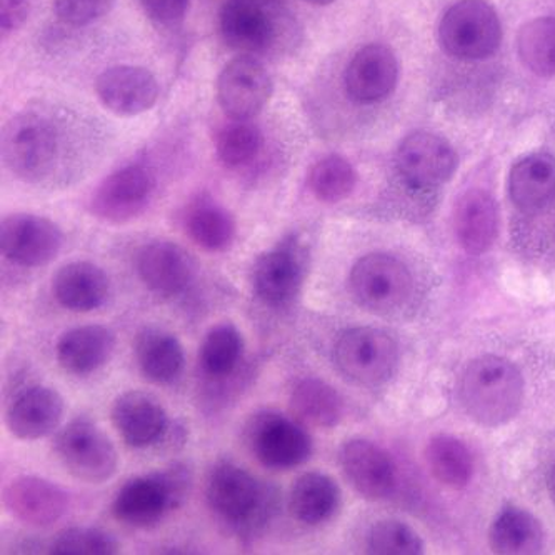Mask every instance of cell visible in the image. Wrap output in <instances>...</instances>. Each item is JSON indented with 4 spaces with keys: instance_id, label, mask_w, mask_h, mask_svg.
Wrapping results in <instances>:
<instances>
[{
    "instance_id": "6da1fadb",
    "label": "cell",
    "mask_w": 555,
    "mask_h": 555,
    "mask_svg": "<svg viewBox=\"0 0 555 555\" xmlns=\"http://www.w3.org/2000/svg\"><path fill=\"white\" fill-rule=\"evenodd\" d=\"M219 30L229 49L250 57L285 55L299 43V26L278 0H228Z\"/></svg>"
},
{
    "instance_id": "7a4b0ae2",
    "label": "cell",
    "mask_w": 555,
    "mask_h": 555,
    "mask_svg": "<svg viewBox=\"0 0 555 555\" xmlns=\"http://www.w3.org/2000/svg\"><path fill=\"white\" fill-rule=\"evenodd\" d=\"M461 397L465 411L479 424L502 426L516 417L522 405V374L507 359L482 356L465 369Z\"/></svg>"
},
{
    "instance_id": "3957f363",
    "label": "cell",
    "mask_w": 555,
    "mask_h": 555,
    "mask_svg": "<svg viewBox=\"0 0 555 555\" xmlns=\"http://www.w3.org/2000/svg\"><path fill=\"white\" fill-rule=\"evenodd\" d=\"M191 487V474L182 464L124 483L113 504V514L132 527H152L169 511L182 505Z\"/></svg>"
},
{
    "instance_id": "277c9868",
    "label": "cell",
    "mask_w": 555,
    "mask_h": 555,
    "mask_svg": "<svg viewBox=\"0 0 555 555\" xmlns=\"http://www.w3.org/2000/svg\"><path fill=\"white\" fill-rule=\"evenodd\" d=\"M214 513L238 530H254L272 514V494L253 474L232 462H219L207 482Z\"/></svg>"
},
{
    "instance_id": "5b68a950",
    "label": "cell",
    "mask_w": 555,
    "mask_h": 555,
    "mask_svg": "<svg viewBox=\"0 0 555 555\" xmlns=\"http://www.w3.org/2000/svg\"><path fill=\"white\" fill-rule=\"evenodd\" d=\"M59 138L54 124L39 114H21L5 127L2 159L22 181L36 182L48 176L57 159Z\"/></svg>"
},
{
    "instance_id": "8992f818",
    "label": "cell",
    "mask_w": 555,
    "mask_h": 555,
    "mask_svg": "<svg viewBox=\"0 0 555 555\" xmlns=\"http://www.w3.org/2000/svg\"><path fill=\"white\" fill-rule=\"evenodd\" d=\"M440 42L461 61H480L498 51L502 30L498 14L483 0H461L442 17Z\"/></svg>"
},
{
    "instance_id": "52a82bcc",
    "label": "cell",
    "mask_w": 555,
    "mask_h": 555,
    "mask_svg": "<svg viewBox=\"0 0 555 555\" xmlns=\"http://www.w3.org/2000/svg\"><path fill=\"white\" fill-rule=\"evenodd\" d=\"M55 452L76 479L102 483L116 474V448L91 418L79 417L59 433Z\"/></svg>"
},
{
    "instance_id": "ba28073f",
    "label": "cell",
    "mask_w": 555,
    "mask_h": 555,
    "mask_svg": "<svg viewBox=\"0 0 555 555\" xmlns=\"http://www.w3.org/2000/svg\"><path fill=\"white\" fill-rule=\"evenodd\" d=\"M334 359L347 379L377 386L389 379L396 369L397 344L380 328H349L337 340Z\"/></svg>"
},
{
    "instance_id": "9c48e42d",
    "label": "cell",
    "mask_w": 555,
    "mask_h": 555,
    "mask_svg": "<svg viewBox=\"0 0 555 555\" xmlns=\"http://www.w3.org/2000/svg\"><path fill=\"white\" fill-rule=\"evenodd\" d=\"M247 440L260 464L271 469H293L309 461L312 440L306 427L281 412L262 411L250 418Z\"/></svg>"
},
{
    "instance_id": "30bf717a",
    "label": "cell",
    "mask_w": 555,
    "mask_h": 555,
    "mask_svg": "<svg viewBox=\"0 0 555 555\" xmlns=\"http://www.w3.org/2000/svg\"><path fill=\"white\" fill-rule=\"evenodd\" d=\"M349 288L356 302L374 312L404 306L412 293L408 268L396 257L371 254L353 263Z\"/></svg>"
},
{
    "instance_id": "8fae6325",
    "label": "cell",
    "mask_w": 555,
    "mask_h": 555,
    "mask_svg": "<svg viewBox=\"0 0 555 555\" xmlns=\"http://www.w3.org/2000/svg\"><path fill=\"white\" fill-rule=\"evenodd\" d=\"M271 95V76L250 55L232 59L217 79V101L231 120L253 119L266 107Z\"/></svg>"
},
{
    "instance_id": "7c38bea8",
    "label": "cell",
    "mask_w": 555,
    "mask_h": 555,
    "mask_svg": "<svg viewBox=\"0 0 555 555\" xmlns=\"http://www.w3.org/2000/svg\"><path fill=\"white\" fill-rule=\"evenodd\" d=\"M64 244L61 229L33 214H14L0 224V249L12 262L24 268H40L57 257Z\"/></svg>"
},
{
    "instance_id": "4fadbf2b",
    "label": "cell",
    "mask_w": 555,
    "mask_h": 555,
    "mask_svg": "<svg viewBox=\"0 0 555 555\" xmlns=\"http://www.w3.org/2000/svg\"><path fill=\"white\" fill-rule=\"evenodd\" d=\"M454 149L430 132H415L397 149L396 166L405 184L422 191L439 188L455 170Z\"/></svg>"
},
{
    "instance_id": "5bb4252c",
    "label": "cell",
    "mask_w": 555,
    "mask_h": 555,
    "mask_svg": "<svg viewBox=\"0 0 555 555\" xmlns=\"http://www.w3.org/2000/svg\"><path fill=\"white\" fill-rule=\"evenodd\" d=\"M152 191L154 182L144 167H122L105 177L95 189L91 201L92 214L111 224H124L144 212Z\"/></svg>"
},
{
    "instance_id": "9a60e30c",
    "label": "cell",
    "mask_w": 555,
    "mask_h": 555,
    "mask_svg": "<svg viewBox=\"0 0 555 555\" xmlns=\"http://www.w3.org/2000/svg\"><path fill=\"white\" fill-rule=\"evenodd\" d=\"M95 94L107 111L120 117L147 113L159 98V83L149 70L116 65L95 80Z\"/></svg>"
},
{
    "instance_id": "2e32d148",
    "label": "cell",
    "mask_w": 555,
    "mask_h": 555,
    "mask_svg": "<svg viewBox=\"0 0 555 555\" xmlns=\"http://www.w3.org/2000/svg\"><path fill=\"white\" fill-rule=\"evenodd\" d=\"M138 271L152 293L176 296L194 281L195 262L184 247L169 241H154L139 253Z\"/></svg>"
},
{
    "instance_id": "e0dca14e",
    "label": "cell",
    "mask_w": 555,
    "mask_h": 555,
    "mask_svg": "<svg viewBox=\"0 0 555 555\" xmlns=\"http://www.w3.org/2000/svg\"><path fill=\"white\" fill-rule=\"evenodd\" d=\"M4 501L15 519L34 527L52 526L69 507V498L61 487L34 476L12 480Z\"/></svg>"
},
{
    "instance_id": "ac0fdd59",
    "label": "cell",
    "mask_w": 555,
    "mask_h": 555,
    "mask_svg": "<svg viewBox=\"0 0 555 555\" xmlns=\"http://www.w3.org/2000/svg\"><path fill=\"white\" fill-rule=\"evenodd\" d=\"M399 65L386 46L372 43L353 55L346 70V89L350 99L361 104L383 101L397 83Z\"/></svg>"
},
{
    "instance_id": "d6986e66",
    "label": "cell",
    "mask_w": 555,
    "mask_h": 555,
    "mask_svg": "<svg viewBox=\"0 0 555 555\" xmlns=\"http://www.w3.org/2000/svg\"><path fill=\"white\" fill-rule=\"evenodd\" d=\"M344 474L364 498L383 499L392 492L396 473L389 455L369 440H349L340 451Z\"/></svg>"
},
{
    "instance_id": "ffe728a7",
    "label": "cell",
    "mask_w": 555,
    "mask_h": 555,
    "mask_svg": "<svg viewBox=\"0 0 555 555\" xmlns=\"http://www.w3.org/2000/svg\"><path fill=\"white\" fill-rule=\"evenodd\" d=\"M113 424L130 448H149L166 433L167 414L155 397L132 390L114 402Z\"/></svg>"
},
{
    "instance_id": "44dd1931",
    "label": "cell",
    "mask_w": 555,
    "mask_h": 555,
    "mask_svg": "<svg viewBox=\"0 0 555 555\" xmlns=\"http://www.w3.org/2000/svg\"><path fill=\"white\" fill-rule=\"evenodd\" d=\"M257 296L269 306H284L299 294L302 262L294 247L282 246L260 254L253 268Z\"/></svg>"
},
{
    "instance_id": "7402d4cb",
    "label": "cell",
    "mask_w": 555,
    "mask_h": 555,
    "mask_svg": "<svg viewBox=\"0 0 555 555\" xmlns=\"http://www.w3.org/2000/svg\"><path fill=\"white\" fill-rule=\"evenodd\" d=\"M64 414V401L51 387L34 386L12 402L8 426L18 439L36 440L57 429Z\"/></svg>"
},
{
    "instance_id": "603a6c76",
    "label": "cell",
    "mask_w": 555,
    "mask_h": 555,
    "mask_svg": "<svg viewBox=\"0 0 555 555\" xmlns=\"http://www.w3.org/2000/svg\"><path fill=\"white\" fill-rule=\"evenodd\" d=\"M54 297L65 309L89 312L98 309L108 297L111 282L99 266L86 260L65 263L52 279Z\"/></svg>"
},
{
    "instance_id": "cb8c5ba5",
    "label": "cell",
    "mask_w": 555,
    "mask_h": 555,
    "mask_svg": "<svg viewBox=\"0 0 555 555\" xmlns=\"http://www.w3.org/2000/svg\"><path fill=\"white\" fill-rule=\"evenodd\" d=\"M116 337L104 325L70 328L59 339L55 353L65 371L87 375L101 369L113 356Z\"/></svg>"
},
{
    "instance_id": "d4e9b609",
    "label": "cell",
    "mask_w": 555,
    "mask_h": 555,
    "mask_svg": "<svg viewBox=\"0 0 555 555\" xmlns=\"http://www.w3.org/2000/svg\"><path fill=\"white\" fill-rule=\"evenodd\" d=\"M134 353L139 369L151 383H173L184 371L185 353L181 343L163 328H142L135 336Z\"/></svg>"
},
{
    "instance_id": "484cf974",
    "label": "cell",
    "mask_w": 555,
    "mask_h": 555,
    "mask_svg": "<svg viewBox=\"0 0 555 555\" xmlns=\"http://www.w3.org/2000/svg\"><path fill=\"white\" fill-rule=\"evenodd\" d=\"M513 203L524 212L541 209L555 195V159L545 152L517 160L508 177Z\"/></svg>"
},
{
    "instance_id": "4316f807",
    "label": "cell",
    "mask_w": 555,
    "mask_h": 555,
    "mask_svg": "<svg viewBox=\"0 0 555 555\" xmlns=\"http://www.w3.org/2000/svg\"><path fill=\"white\" fill-rule=\"evenodd\" d=\"M455 234L469 254L486 253L498 234V209L491 195L470 191L461 198L455 210Z\"/></svg>"
},
{
    "instance_id": "83f0119b",
    "label": "cell",
    "mask_w": 555,
    "mask_h": 555,
    "mask_svg": "<svg viewBox=\"0 0 555 555\" xmlns=\"http://www.w3.org/2000/svg\"><path fill=\"white\" fill-rule=\"evenodd\" d=\"M291 415L304 427L331 429L343 418V399L324 380H300L291 396Z\"/></svg>"
},
{
    "instance_id": "f1b7e54d",
    "label": "cell",
    "mask_w": 555,
    "mask_h": 555,
    "mask_svg": "<svg viewBox=\"0 0 555 555\" xmlns=\"http://www.w3.org/2000/svg\"><path fill=\"white\" fill-rule=\"evenodd\" d=\"M340 491L336 480L321 473L300 476L291 491V513L299 522L319 526L336 514Z\"/></svg>"
},
{
    "instance_id": "f546056e",
    "label": "cell",
    "mask_w": 555,
    "mask_h": 555,
    "mask_svg": "<svg viewBox=\"0 0 555 555\" xmlns=\"http://www.w3.org/2000/svg\"><path fill=\"white\" fill-rule=\"evenodd\" d=\"M184 228L195 246L209 253L229 249L235 237V222L231 214L212 201H197L184 216Z\"/></svg>"
},
{
    "instance_id": "4dcf8cb0",
    "label": "cell",
    "mask_w": 555,
    "mask_h": 555,
    "mask_svg": "<svg viewBox=\"0 0 555 555\" xmlns=\"http://www.w3.org/2000/svg\"><path fill=\"white\" fill-rule=\"evenodd\" d=\"M491 545L498 554H539L544 547V530L532 514L508 508L492 526Z\"/></svg>"
},
{
    "instance_id": "1f68e13d",
    "label": "cell",
    "mask_w": 555,
    "mask_h": 555,
    "mask_svg": "<svg viewBox=\"0 0 555 555\" xmlns=\"http://www.w3.org/2000/svg\"><path fill=\"white\" fill-rule=\"evenodd\" d=\"M426 459L430 473L443 486L461 489L467 486L473 477V455L455 437H434L427 446Z\"/></svg>"
},
{
    "instance_id": "d6a6232c",
    "label": "cell",
    "mask_w": 555,
    "mask_h": 555,
    "mask_svg": "<svg viewBox=\"0 0 555 555\" xmlns=\"http://www.w3.org/2000/svg\"><path fill=\"white\" fill-rule=\"evenodd\" d=\"M520 61L530 73L541 77L555 76V18L529 22L517 39Z\"/></svg>"
},
{
    "instance_id": "836d02e7",
    "label": "cell",
    "mask_w": 555,
    "mask_h": 555,
    "mask_svg": "<svg viewBox=\"0 0 555 555\" xmlns=\"http://www.w3.org/2000/svg\"><path fill=\"white\" fill-rule=\"evenodd\" d=\"M244 353V339L234 324H219L207 332L201 346V365L214 377L231 374Z\"/></svg>"
},
{
    "instance_id": "e575fe53",
    "label": "cell",
    "mask_w": 555,
    "mask_h": 555,
    "mask_svg": "<svg viewBox=\"0 0 555 555\" xmlns=\"http://www.w3.org/2000/svg\"><path fill=\"white\" fill-rule=\"evenodd\" d=\"M262 149V134L249 120H232L220 129L216 139L217 157L229 169L253 163Z\"/></svg>"
},
{
    "instance_id": "d590c367",
    "label": "cell",
    "mask_w": 555,
    "mask_h": 555,
    "mask_svg": "<svg viewBox=\"0 0 555 555\" xmlns=\"http://www.w3.org/2000/svg\"><path fill=\"white\" fill-rule=\"evenodd\" d=\"M356 188V170L340 155H327L309 173V189L319 201L336 204Z\"/></svg>"
},
{
    "instance_id": "8d00e7d4",
    "label": "cell",
    "mask_w": 555,
    "mask_h": 555,
    "mask_svg": "<svg viewBox=\"0 0 555 555\" xmlns=\"http://www.w3.org/2000/svg\"><path fill=\"white\" fill-rule=\"evenodd\" d=\"M51 552L57 555H113L119 552V544L105 530L70 527L55 538Z\"/></svg>"
},
{
    "instance_id": "74e56055",
    "label": "cell",
    "mask_w": 555,
    "mask_h": 555,
    "mask_svg": "<svg viewBox=\"0 0 555 555\" xmlns=\"http://www.w3.org/2000/svg\"><path fill=\"white\" fill-rule=\"evenodd\" d=\"M424 551L411 527L396 520L375 524L369 534V552L379 555H417Z\"/></svg>"
},
{
    "instance_id": "f35d334b",
    "label": "cell",
    "mask_w": 555,
    "mask_h": 555,
    "mask_svg": "<svg viewBox=\"0 0 555 555\" xmlns=\"http://www.w3.org/2000/svg\"><path fill=\"white\" fill-rule=\"evenodd\" d=\"M114 4L116 0H54V12L67 26L82 27L104 17Z\"/></svg>"
},
{
    "instance_id": "ab89813d",
    "label": "cell",
    "mask_w": 555,
    "mask_h": 555,
    "mask_svg": "<svg viewBox=\"0 0 555 555\" xmlns=\"http://www.w3.org/2000/svg\"><path fill=\"white\" fill-rule=\"evenodd\" d=\"M145 14L159 26H177L188 14L191 0H141Z\"/></svg>"
},
{
    "instance_id": "60d3db41",
    "label": "cell",
    "mask_w": 555,
    "mask_h": 555,
    "mask_svg": "<svg viewBox=\"0 0 555 555\" xmlns=\"http://www.w3.org/2000/svg\"><path fill=\"white\" fill-rule=\"evenodd\" d=\"M30 12V0H0V34L2 40L17 33Z\"/></svg>"
},
{
    "instance_id": "b9f144b4",
    "label": "cell",
    "mask_w": 555,
    "mask_h": 555,
    "mask_svg": "<svg viewBox=\"0 0 555 555\" xmlns=\"http://www.w3.org/2000/svg\"><path fill=\"white\" fill-rule=\"evenodd\" d=\"M312 5H319V8H324V5H331L334 0H307Z\"/></svg>"
},
{
    "instance_id": "7bdbcfd3",
    "label": "cell",
    "mask_w": 555,
    "mask_h": 555,
    "mask_svg": "<svg viewBox=\"0 0 555 555\" xmlns=\"http://www.w3.org/2000/svg\"><path fill=\"white\" fill-rule=\"evenodd\" d=\"M551 491H552V498H554V501H555V464H554V467H552V474H551Z\"/></svg>"
}]
</instances>
